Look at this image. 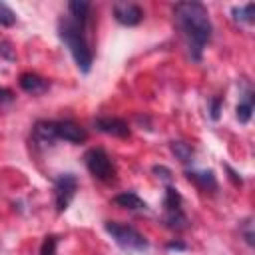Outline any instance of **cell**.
Returning <instances> with one entry per match:
<instances>
[{"label": "cell", "mask_w": 255, "mask_h": 255, "mask_svg": "<svg viewBox=\"0 0 255 255\" xmlns=\"http://www.w3.org/2000/svg\"><path fill=\"white\" fill-rule=\"evenodd\" d=\"M163 223H165V227H169L173 231L187 229V225H189L187 215L183 213V207H181V195L173 187L165 189V197H163Z\"/></svg>", "instance_id": "4"}, {"label": "cell", "mask_w": 255, "mask_h": 255, "mask_svg": "<svg viewBox=\"0 0 255 255\" xmlns=\"http://www.w3.org/2000/svg\"><path fill=\"white\" fill-rule=\"evenodd\" d=\"M14 22H16V14H14V10H12L8 4L0 2V26H12Z\"/></svg>", "instance_id": "18"}, {"label": "cell", "mask_w": 255, "mask_h": 255, "mask_svg": "<svg viewBox=\"0 0 255 255\" xmlns=\"http://www.w3.org/2000/svg\"><path fill=\"white\" fill-rule=\"evenodd\" d=\"M94 128L98 131L114 135V137H128L129 135V128H128V124L122 118H110V116L96 118L94 120Z\"/></svg>", "instance_id": "8"}, {"label": "cell", "mask_w": 255, "mask_h": 255, "mask_svg": "<svg viewBox=\"0 0 255 255\" xmlns=\"http://www.w3.org/2000/svg\"><path fill=\"white\" fill-rule=\"evenodd\" d=\"M58 139L56 122H36L32 129V141L36 147H50Z\"/></svg>", "instance_id": "10"}, {"label": "cell", "mask_w": 255, "mask_h": 255, "mask_svg": "<svg viewBox=\"0 0 255 255\" xmlns=\"http://www.w3.org/2000/svg\"><path fill=\"white\" fill-rule=\"evenodd\" d=\"M255 4H245V6H235L233 8V18L237 20V22H247V24H251L255 18Z\"/></svg>", "instance_id": "17"}, {"label": "cell", "mask_w": 255, "mask_h": 255, "mask_svg": "<svg viewBox=\"0 0 255 255\" xmlns=\"http://www.w3.org/2000/svg\"><path fill=\"white\" fill-rule=\"evenodd\" d=\"M225 169L229 171V177L233 179V183H237V185H241V177H237V173H235V171H233L231 167H225Z\"/></svg>", "instance_id": "25"}, {"label": "cell", "mask_w": 255, "mask_h": 255, "mask_svg": "<svg viewBox=\"0 0 255 255\" xmlns=\"http://www.w3.org/2000/svg\"><path fill=\"white\" fill-rule=\"evenodd\" d=\"M185 175H187L189 181H193L203 191H215L217 189V179H215L211 169H205V171H185Z\"/></svg>", "instance_id": "13"}, {"label": "cell", "mask_w": 255, "mask_h": 255, "mask_svg": "<svg viewBox=\"0 0 255 255\" xmlns=\"http://www.w3.org/2000/svg\"><path fill=\"white\" fill-rule=\"evenodd\" d=\"M14 100V94L8 90V88H0V106L2 104H8V102H12Z\"/></svg>", "instance_id": "22"}, {"label": "cell", "mask_w": 255, "mask_h": 255, "mask_svg": "<svg viewBox=\"0 0 255 255\" xmlns=\"http://www.w3.org/2000/svg\"><path fill=\"white\" fill-rule=\"evenodd\" d=\"M84 161H86V167H88V171L96 177V179H100V181H110V179H114V163H112V159H110V155L102 149V147H92V149H88L86 151V155H84Z\"/></svg>", "instance_id": "5"}, {"label": "cell", "mask_w": 255, "mask_h": 255, "mask_svg": "<svg viewBox=\"0 0 255 255\" xmlns=\"http://www.w3.org/2000/svg\"><path fill=\"white\" fill-rule=\"evenodd\" d=\"M167 249H175V251H185L187 249V245L185 243H181V241H171V243H167Z\"/></svg>", "instance_id": "24"}, {"label": "cell", "mask_w": 255, "mask_h": 255, "mask_svg": "<svg viewBox=\"0 0 255 255\" xmlns=\"http://www.w3.org/2000/svg\"><path fill=\"white\" fill-rule=\"evenodd\" d=\"M114 203L124 207V209H129V211H145L147 209V203L135 193V191H124L120 195L114 197Z\"/></svg>", "instance_id": "12"}, {"label": "cell", "mask_w": 255, "mask_h": 255, "mask_svg": "<svg viewBox=\"0 0 255 255\" xmlns=\"http://www.w3.org/2000/svg\"><path fill=\"white\" fill-rule=\"evenodd\" d=\"M251 116H253V92L247 90L245 96L241 98V102L237 104V120L241 124H247L251 120Z\"/></svg>", "instance_id": "15"}, {"label": "cell", "mask_w": 255, "mask_h": 255, "mask_svg": "<svg viewBox=\"0 0 255 255\" xmlns=\"http://www.w3.org/2000/svg\"><path fill=\"white\" fill-rule=\"evenodd\" d=\"M56 133H58V137H60V139L70 141V143H82V141L88 137L86 129H84L80 124L72 122V120L56 122Z\"/></svg>", "instance_id": "9"}, {"label": "cell", "mask_w": 255, "mask_h": 255, "mask_svg": "<svg viewBox=\"0 0 255 255\" xmlns=\"http://www.w3.org/2000/svg\"><path fill=\"white\" fill-rule=\"evenodd\" d=\"M114 16L124 26H137L143 20V10L133 2H114Z\"/></svg>", "instance_id": "7"}, {"label": "cell", "mask_w": 255, "mask_h": 255, "mask_svg": "<svg viewBox=\"0 0 255 255\" xmlns=\"http://www.w3.org/2000/svg\"><path fill=\"white\" fill-rule=\"evenodd\" d=\"M173 22L187 44L191 60L199 62L213 32L207 8L201 2H177L173 6Z\"/></svg>", "instance_id": "1"}, {"label": "cell", "mask_w": 255, "mask_h": 255, "mask_svg": "<svg viewBox=\"0 0 255 255\" xmlns=\"http://www.w3.org/2000/svg\"><path fill=\"white\" fill-rule=\"evenodd\" d=\"M221 106H223V98L221 96H215V98L209 100V116H211V120H219Z\"/></svg>", "instance_id": "20"}, {"label": "cell", "mask_w": 255, "mask_h": 255, "mask_svg": "<svg viewBox=\"0 0 255 255\" xmlns=\"http://www.w3.org/2000/svg\"><path fill=\"white\" fill-rule=\"evenodd\" d=\"M56 245H58V237H54V235H48V237L42 241V247H40V255H56Z\"/></svg>", "instance_id": "19"}, {"label": "cell", "mask_w": 255, "mask_h": 255, "mask_svg": "<svg viewBox=\"0 0 255 255\" xmlns=\"http://www.w3.org/2000/svg\"><path fill=\"white\" fill-rule=\"evenodd\" d=\"M153 173L163 181H171V171L165 165H153Z\"/></svg>", "instance_id": "21"}, {"label": "cell", "mask_w": 255, "mask_h": 255, "mask_svg": "<svg viewBox=\"0 0 255 255\" xmlns=\"http://www.w3.org/2000/svg\"><path fill=\"white\" fill-rule=\"evenodd\" d=\"M90 8H92V4L88 0H72L68 4L70 18H74L76 22L86 24V26H88V18H90Z\"/></svg>", "instance_id": "14"}, {"label": "cell", "mask_w": 255, "mask_h": 255, "mask_svg": "<svg viewBox=\"0 0 255 255\" xmlns=\"http://www.w3.org/2000/svg\"><path fill=\"white\" fill-rule=\"evenodd\" d=\"M169 149H171V153L181 161V163H189L191 159H193V147L189 145V143H185V141H171L169 143Z\"/></svg>", "instance_id": "16"}, {"label": "cell", "mask_w": 255, "mask_h": 255, "mask_svg": "<svg viewBox=\"0 0 255 255\" xmlns=\"http://www.w3.org/2000/svg\"><path fill=\"white\" fill-rule=\"evenodd\" d=\"M18 84H20V88H22L24 92H28V94H32V96L44 94V92L48 90V86H50L46 78H42V76H38V74H32V72L22 74L20 80H18Z\"/></svg>", "instance_id": "11"}, {"label": "cell", "mask_w": 255, "mask_h": 255, "mask_svg": "<svg viewBox=\"0 0 255 255\" xmlns=\"http://www.w3.org/2000/svg\"><path fill=\"white\" fill-rule=\"evenodd\" d=\"M243 225H245V231H243V233H245V241H247L249 245H253V233H251V219H247V221H245Z\"/></svg>", "instance_id": "23"}, {"label": "cell", "mask_w": 255, "mask_h": 255, "mask_svg": "<svg viewBox=\"0 0 255 255\" xmlns=\"http://www.w3.org/2000/svg\"><path fill=\"white\" fill-rule=\"evenodd\" d=\"M58 34H60V40L68 46V50H70L72 58L76 60L78 68L84 74H88L90 68H92L94 56H92V48L86 40V24H80L74 18L64 16L58 22Z\"/></svg>", "instance_id": "2"}, {"label": "cell", "mask_w": 255, "mask_h": 255, "mask_svg": "<svg viewBox=\"0 0 255 255\" xmlns=\"http://www.w3.org/2000/svg\"><path fill=\"white\" fill-rule=\"evenodd\" d=\"M104 227L122 249H126V251H143V249H147V239L137 229H133L131 225H124L120 221H106Z\"/></svg>", "instance_id": "3"}, {"label": "cell", "mask_w": 255, "mask_h": 255, "mask_svg": "<svg viewBox=\"0 0 255 255\" xmlns=\"http://www.w3.org/2000/svg\"><path fill=\"white\" fill-rule=\"evenodd\" d=\"M78 191V177L74 173H60L54 183V203L58 211H66Z\"/></svg>", "instance_id": "6"}]
</instances>
